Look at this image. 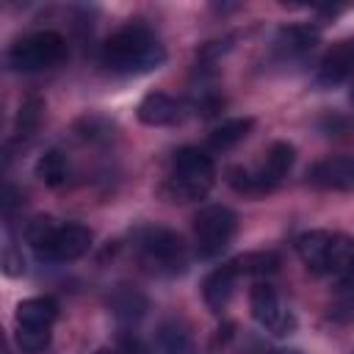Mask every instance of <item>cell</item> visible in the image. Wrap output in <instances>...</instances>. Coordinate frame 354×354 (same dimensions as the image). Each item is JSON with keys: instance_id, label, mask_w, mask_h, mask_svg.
Returning a JSON list of instances; mask_svg holds the SVG:
<instances>
[{"instance_id": "obj_1", "label": "cell", "mask_w": 354, "mask_h": 354, "mask_svg": "<svg viewBox=\"0 0 354 354\" xmlns=\"http://www.w3.org/2000/svg\"><path fill=\"white\" fill-rule=\"evenodd\" d=\"M166 53L155 33L144 25H127L111 33L102 44V64L119 75H141L152 72L163 64Z\"/></svg>"}, {"instance_id": "obj_2", "label": "cell", "mask_w": 354, "mask_h": 354, "mask_svg": "<svg viewBox=\"0 0 354 354\" xmlns=\"http://www.w3.org/2000/svg\"><path fill=\"white\" fill-rule=\"evenodd\" d=\"M28 241L41 260L69 263L91 249V230L83 224H53L50 218H36L28 227Z\"/></svg>"}, {"instance_id": "obj_3", "label": "cell", "mask_w": 354, "mask_h": 354, "mask_svg": "<svg viewBox=\"0 0 354 354\" xmlns=\"http://www.w3.org/2000/svg\"><path fill=\"white\" fill-rule=\"evenodd\" d=\"M216 180V169L207 152L196 147H183L171 158V174L166 180V196L171 202L202 199Z\"/></svg>"}, {"instance_id": "obj_4", "label": "cell", "mask_w": 354, "mask_h": 354, "mask_svg": "<svg viewBox=\"0 0 354 354\" xmlns=\"http://www.w3.org/2000/svg\"><path fill=\"white\" fill-rule=\"evenodd\" d=\"M296 252L301 263L313 274H340L354 257V243L343 235H332L326 230H310L296 241Z\"/></svg>"}, {"instance_id": "obj_5", "label": "cell", "mask_w": 354, "mask_h": 354, "mask_svg": "<svg viewBox=\"0 0 354 354\" xmlns=\"http://www.w3.org/2000/svg\"><path fill=\"white\" fill-rule=\"evenodd\" d=\"M64 50H66V44H64L61 33L36 30V33H28L19 41L11 44L8 64L17 72H39V69H47V66L58 64L64 58Z\"/></svg>"}, {"instance_id": "obj_6", "label": "cell", "mask_w": 354, "mask_h": 354, "mask_svg": "<svg viewBox=\"0 0 354 354\" xmlns=\"http://www.w3.org/2000/svg\"><path fill=\"white\" fill-rule=\"evenodd\" d=\"M238 218L230 207L224 205H207L196 213L194 218V238H196V252L199 257H216L221 254L232 235H235Z\"/></svg>"}, {"instance_id": "obj_7", "label": "cell", "mask_w": 354, "mask_h": 354, "mask_svg": "<svg viewBox=\"0 0 354 354\" xmlns=\"http://www.w3.org/2000/svg\"><path fill=\"white\" fill-rule=\"evenodd\" d=\"M138 252L144 266H149L158 274H177L185 268V243L177 232L163 227H149L138 238Z\"/></svg>"}, {"instance_id": "obj_8", "label": "cell", "mask_w": 354, "mask_h": 354, "mask_svg": "<svg viewBox=\"0 0 354 354\" xmlns=\"http://www.w3.org/2000/svg\"><path fill=\"white\" fill-rule=\"evenodd\" d=\"M249 307H252V318H254L263 329H268L271 335H277V337H285V335H290V332L296 329L293 313L282 304L279 293H277L268 282H257V285L252 288V293H249Z\"/></svg>"}, {"instance_id": "obj_9", "label": "cell", "mask_w": 354, "mask_h": 354, "mask_svg": "<svg viewBox=\"0 0 354 354\" xmlns=\"http://www.w3.org/2000/svg\"><path fill=\"white\" fill-rule=\"evenodd\" d=\"M307 183L324 191H354V158L332 155L307 169Z\"/></svg>"}, {"instance_id": "obj_10", "label": "cell", "mask_w": 354, "mask_h": 354, "mask_svg": "<svg viewBox=\"0 0 354 354\" xmlns=\"http://www.w3.org/2000/svg\"><path fill=\"white\" fill-rule=\"evenodd\" d=\"M348 75H354V41H340L324 55V61L318 66V83L337 86Z\"/></svg>"}, {"instance_id": "obj_11", "label": "cell", "mask_w": 354, "mask_h": 354, "mask_svg": "<svg viewBox=\"0 0 354 354\" xmlns=\"http://www.w3.org/2000/svg\"><path fill=\"white\" fill-rule=\"evenodd\" d=\"M235 266L227 263V266H218L213 268L205 282H202V296H205V304L210 313H221L232 296V288H235Z\"/></svg>"}, {"instance_id": "obj_12", "label": "cell", "mask_w": 354, "mask_h": 354, "mask_svg": "<svg viewBox=\"0 0 354 354\" xmlns=\"http://www.w3.org/2000/svg\"><path fill=\"white\" fill-rule=\"evenodd\" d=\"M138 119L149 127H166L180 119V102L163 91H149L138 102Z\"/></svg>"}, {"instance_id": "obj_13", "label": "cell", "mask_w": 354, "mask_h": 354, "mask_svg": "<svg viewBox=\"0 0 354 354\" xmlns=\"http://www.w3.org/2000/svg\"><path fill=\"white\" fill-rule=\"evenodd\" d=\"M55 315H58V304L50 296H33V299H25L17 307V326L50 329Z\"/></svg>"}, {"instance_id": "obj_14", "label": "cell", "mask_w": 354, "mask_h": 354, "mask_svg": "<svg viewBox=\"0 0 354 354\" xmlns=\"http://www.w3.org/2000/svg\"><path fill=\"white\" fill-rule=\"evenodd\" d=\"M252 127H254V119H252V116L227 119V122H221L218 127H213V130H210L207 141H210V147H213V149H230V147H235L238 141H243V138L249 136V130H252Z\"/></svg>"}, {"instance_id": "obj_15", "label": "cell", "mask_w": 354, "mask_h": 354, "mask_svg": "<svg viewBox=\"0 0 354 354\" xmlns=\"http://www.w3.org/2000/svg\"><path fill=\"white\" fill-rule=\"evenodd\" d=\"M227 183L238 191V194H246V196H260V194H268L274 188V183L260 171H249V169H241V166H232L227 171Z\"/></svg>"}, {"instance_id": "obj_16", "label": "cell", "mask_w": 354, "mask_h": 354, "mask_svg": "<svg viewBox=\"0 0 354 354\" xmlns=\"http://www.w3.org/2000/svg\"><path fill=\"white\" fill-rule=\"evenodd\" d=\"M152 348H155V354H188L191 337L180 324L169 321L155 332V346Z\"/></svg>"}, {"instance_id": "obj_17", "label": "cell", "mask_w": 354, "mask_h": 354, "mask_svg": "<svg viewBox=\"0 0 354 354\" xmlns=\"http://www.w3.org/2000/svg\"><path fill=\"white\" fill-rule=\"evenodd\" d=\"M293 160H296V149H293L288 141H277V144H271V149H268L263 174L277 185V183L293 169Z\"/></svg>"}, {"instance_id": "obj_18", "label": "cell", "mask_w": 354, "mask_h": 354, "mask_svg": "<svg viewBox=\"0 0 354 354\" xmlns=\"http://www.w3.org/2000/svg\"><path fill=\"white\" fill-rule=\"evenodd\" d=\"M318 41V33L313 28H301V25H290L285 30H279L277 36V47L288 55H301L307 50H313Z\"/></svg>"}, {"instance_id": "obj_19", "label": "cell", "mask_w": 354, "mask_h": 354, "mask_svg": "<svg viewBox=\"0 0 354 354\" xmlns=\"http://www.w3.org/2000/svg\"><path fill=\"white\" fill-rule=\"evenodd\" d=\"M66 158L58 152V149H47L39 160H36V177L44 183V185H61L66 180Z\"/></svg>"}, {"instance_id": "obj_20", "label": "cell", "mask_w": 354, "mask_h": 354, "mask_svg": "<svg viewBox=\"0 0 354 354\" xmlns=\"http://www.w3.org/2000/svg\"><path fill=\"white\" fill-rule=\"evenodd\" d=\"M235 271L241 274H254V277H263V274H274L277 266H279V257L274 252H249V254H241L238 260H232Z\"/></svg>"}, {"instance_id": "obj_21", "label": "cell", "mask_w": 354, "mask_h": 354, "mask_svg": "<svg viewBox=\"0 0 354 354\" xmlns=\"http://www.w3.org/2000/svg\"><path fill=\"white\" fill-rule=\"evenodd\" d=\"M17 343H19V348H22V351H30V354H36V351L47 348V343H50V329H30V326H17Z\"/></svg>"}, {"instance_id": "obj_22", "label": "cell", "mask_w": 354, "mask_h": 354, "mask_svg": "<svg viewBox=\"0 0 354 354\" xmlns=\"http://www.w3.org/2000/svg\"><path fill=\"white\" fill-rule=\"evenodd\" d=\"M337 282H340V288H348V290L354 288V257H351V260H348V266L337 274Z\"/></svg>"}, {"instance_id": "obj_23", "label": "cell", "mask_w": 354, "mask_h": 354, "mask_svg": "<svg viewBox=\"0 0 354 354\" xmlns=\"http://www.w3.org/2000/svg\"><path fill=\"white\" fill-rule=\"evenodd\" d=\"M271 354H301V351H293V348H282V351H271Z\"/></svg>"}]
</instances>
